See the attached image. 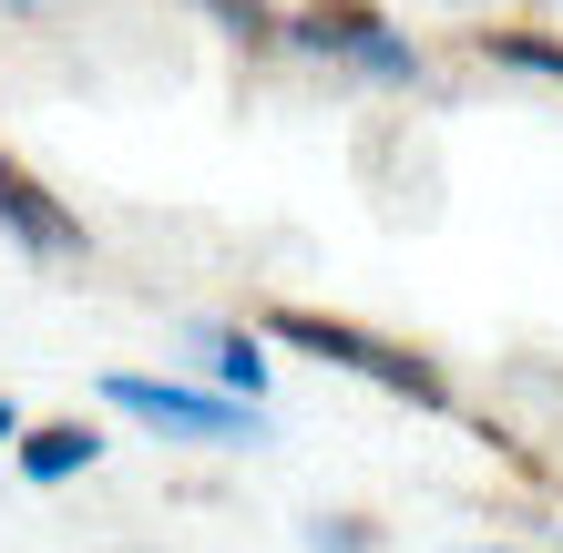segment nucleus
I'll return each instance as SVG.
<instances>
[{"mask_svg": "<svg viewBox=\"0 0 563 553\" xmlns=\"http://www.w3.org/2000/svg\"><path fill=\"white\" fill-rule=\"evenodd\" d=\"M256 339H277V349H297V360H318V369L369 379L379 400H400V410H420V420H461V379H451L441 349H420V339L358 329V318H339V308H297V298H277L267 318H256Z\"/></svg>", "mask_w": 563, "mask_h": 553, "instance_id": "nucleus-1", "label": "nucleus"}, {"mask_svg": "<svg viewBox=\"0 0 563 553\" xmlns=\"http://www.w3.org/2000/svg\"><path fill=\"white\" fill-rule=\"evenodd\" d=\"M277 52L318 62V73H339L358 92H430V52L379 11V0H308V11L277 21Z\"/></svg>", "mask_w": 563, "mask_h": 553, "instance_id": "nucleus-2", "label": "nucleus"}, {"mask_svg": "<svg viewBox=\"0 0 563 553\" xmlns=\"http://www.w3.org/2000/svg\"><path fill=\"white\" fill-rule=\"evenodd\" d=\"M92 400L113 420H134L154 441H185V451H277V420L267 400H225L206 379H164V369H103Z\"/></svg>", "mask_w": 563, "mask_h": 553, "instance_id": "nucleus-3", "label": "nucleus"}, {"mask_svg": "<svg viewBox=\"0 0 563 553\" xmlns=\"http://www.w3.org/2000/svg\"><path fill=\"white\" fill-rule=\"evenodd\" d=\"M0 236H11L31 267H82V256H92L82 206H73V195H52L21 154H0Z\"/></svg>", "mask_w": 563, "mask_h": 553, "instance_id": "nucleus-4", "label": "nucleus"}, {"mask_svg": "<svg viewBox=\"0 0 563 553\" xmlns=\"http://www.w3.org/2000/svg\"><path fill=\"white\" fill-rule=\"evenodd\" d=\"M185 360L206 369V389H225V400H267L277 389V360H267V339H256V318H185Z\"/></svg>", "mask_w": 563, "mask_h": 553, "instance_id": "nucleus-5", "label": "nucleus"}, {"mask_svg": "<svg viewBox=\"0 0 563 553\" xmlns=\"http://www.w3.org/2000/svg\"><path fill=\"white\" fill-rule=\"evenodd\" d=\"M103 420H82V410H62V420H21V441H11V462L31 493H62V482H82L92 462H103Z\"/></svg>", "mask_w": 563, "mask_h": 553, "instance_id": "nucleus-6", "label": "nucleus"}, {"mask_svg": "<svg viewBox=\"0 0 563 553\" xmlns=\"http://www.w3.org/2000/svg\"><path fill=\"white\" fill-rule=\"evenodd\" d=\"M472 62H482V73H512V82L563 92V31H543V21H482L472 31Z\"/></svg>", "mask_w": 563, "mask_h": 553, "instance_id": "nucleus-7", "label": "nucleus"}, {"mask_svg": "<svg viewBox=\"0 0 563 553\" xmlns=\"http://www.w3.org/2000/svg\"><path fill=\"white\" fill-rule=\"evenodd\" d=\"M175 11L216 21V42H236V52H256V62L277 52V21H287V11H267V0H175Z\"/></svg>", "mask_w": 563, "mask_h": 553, "instance_id": "nucleus-8", "label": "nucleus"}, {"mask_svg": "<svg viewBox=\"0 0 563 553\" xmlns=\"http://www.w3.org/2000/svg\"><path fill=\"white\" fill-rule=\"evenodd\" d=\"M297 553H379V523L369 512H308V523H297Z\"/></svg>", "mask_w": 563, "mask_h": 553, "instance_id": "nucleus-9", "label": "nucleus"}, {"mask_svg": "<svg viewBox=\"0 0 563 553\" xmlns=\"http://www.w3.org/2000/svg\"><path fill=\"white\" fill-rule=\"evenodd\" d=\"M11 441H21V400L0 389V451H11Z\"/></svg>", "mask_w": 563, "mask_h": 553, "instance_id": "nucleus-10", "label": "nucleus"}, {"mask_svg": "<svg viewBox=\"0 0 563 553\" xmlns=\"http://www.w3.org/2000/svg\"><path fill=\"white\" fill-rule=\"evenodd\" d=\"M461 553H512V543H461Z\"/></svg>", "mask_w": 563, "mask_h": 553, "instance_id": "nucleus-11", "label": "nucleus"}, {"mask_svg": "<svg viewBox=\"0 0 563 553\" xmlns=\"http://www.w3.org/2000/svg\"><path fill=\"white\" fill-rule=\"evenodd\" d=\"M451 11H482V0H451Z\"/></svg>", "mask_w": 563, "mask_h": 553, "instance_id": "nucleus-12", "label": "nucleus"}, {"mask_svg": "<svg viewBox=\"0 0 563 553\" xmlns=\"http://www.w3.org/2000/svg\"><path fill=\"white\" fill-rule=\"evenodd\" d=\"M0 11H31V0H0Z\"/></svg>", "mask_w": 563, "mask_h": 553, "instance_id": "nucleus-13", "label": "nucleus"}, {"mask_svg": "<svg viewBox=\"0 0 563 553\" xmlns=\"http://www.w3.org/2000/svg\"><path fill=\"white\" fill-rule=\"evenodd\" d=\"M123 553H154V543H123Z\"/></svg>", "mask_w": 563, "mask_h": 553, "instance_id": "nucleus-14", "label": "nucleus"}]
</instances>
